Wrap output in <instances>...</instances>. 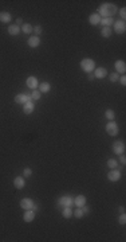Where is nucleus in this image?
Returning a JSON list of instances; mask_svg holds the SVG:
<instances>
[{
  "label": "nucleus",
  "instance_id": "obj_1",
  "mask_svg": "<svg viewBox=\"0 0 126 242\" xmlns=\"http://www.w3.org/2000/svg\"><path fill=\"white\" fill-rule=\"evenodd\" d=\"M97 12L101 18H113L115 14H118V8L113 3H102Z\"/></svg>",
  "mask_w": 126,
  "mask_h": 242
},
{
  "label": "nucleus",
  "instance_id": "obj_2",
  "mask_svg": "<svg viewBox=\"0 0 126 242\" xmlns=\"http://www.w3.org/2000/svg\"><path fill=\"white\" fill-rule=\"evenodd\" d=\"M79 66L83 73L90 74V73H94V70H95V67H97V63H95V60L91 58H85V59L80 60Z\"/></svg>",
  "mask_w": 126,
  "mask_h": 242
},
{
  "label": "nucleus",
  "instance_id": "obj_3",
  "mask_svg": "<svg viewBox=\"0 0 126 242\" xmlns=\"http://www.w3.org/2000/svg\"><path fill=\"white\" fill-rule=\"evenodd\" d=\"M57 203L59 207H72L74 206V197L71 195H63V197H59Z\"/></svg>",
  "mask_w": 126,
  "mask_h": 242
},
{
  "label": "nucleus",
  "instance_id": "obj_4",
  "mask_svg": "<svg viewBox=\"0 0 126 242\" xmlns=\"http://www.w3.org/2000/svg\"><path fill=\"white\" fill-rule=\"evenodd\" d=\"M105 131H106V133L109 136L114 137V136H118V133H120V127H118V124L115 121H109L106 124V127H105Z\"/></svg>",
  "mask_w": 126,
  "mask_h": 242
},
{
  "label": "nucleus",
  "instance_id": "obj_5",
  "mask_svg": "<svg viewBox=\"0 0 126 242\" xmlns=\"http://www.w3.org/2000/svg\"><path fill=\"white\" fill-rule=\"evenodd\" d=\"M19 206L22 207V210H34V211H36L38 210V205L35 203V202L32 201V199L30 198H24L20 201Z\"/></svg>",
  "mask_w": 126,
  "mask_h": 242
},
{
  "label": "nucleus",
  "instance_id": "obj_6",
  "mask_svg": "<svg viewBox=\"0 0 126 242\" xmlns=\"http://www.w3.org/2000/svg\"><path fill=\"white\" fill-rule=\"evenodd\" d=\"M111 149H113V152L115 155H122V154H125V151H126V145H125V143L122 140H117V141H114L113 143V145H111Z\"/></svg>",
  "mask_w": 126,
  "mask_h": 242
},
{
  "label": "nucleus",
  "instance_id": "obj_7",
  "mask_svg": "<svg viewBox=\"0 0 126 242\" xmlns=\"http://www.w3.org/2000/svg\"><path fill=\"white\" fill-rule=\"evenodd\" d=\"M111 30H114L117 34H125L126 33V23L124 22V20H115V22L113 23V28Z\"/></svg>",
  "mask_w": 126,
  "mask_h": 242
},
{
  "label": "nucleus",
  "instance_id": "obj_8",
  "mask_svg": "<svg viewBox=\"0 0 126 242\" xmlns=\"http://www.w3.org/2000/svg\"><path fill=\"white\" fill-rule=\"evenodd\" d=\"M13 101L16 102V104H19V105H24L26 102H28V101H32L31 100V94H27V93H20V94H16L15 96V98H13Z\"/></svg>",
  "mask_w": 126,
  "mask_h": 242
},
{
  "label": "nucleus",
  "instance_id": "obj_9",
  "mask_svg": "<svg viewBox=\"0 0 126 242\" xmlns=\"http://www.w3.org/2000/svg\"><path fill=\"white\" fill-rule=\"evenodd\" d=\"M26 85L31 90H35V89H38V86H39V81H38V78L35 76H30L26 80Z\"/></svg>",
  "mask_w": 126,
  "mask_h": 242
},
{
  "label": "nucleus",
  "instance_id": "obj_10",
  "mask_svg": "<svg viewBox=\"0 0 126 242\" xmlns=\"http://www.w3.org/2000/svg\"><path fill=\"white\" fill-rule=\"evenodd\" d=\"M121 172H120V170L118 168H114V170H111L109 174H107V179H109L110 182H113V183H115V182H118L121 179Z\"/></svg>",
  "mask_w": 126,
  "mask_h": 242
},
{
  "label": "nucleus",
  "instance_id": "obj_11",
  "mask_svg": "<svg viewBox=\"0 0 126 242\" xmlns=\"http://www.w3.org/2000/svg\"><path fill=\"white\" fill-rule=\"evenodd\" d=\"M40 37H36V35H31V37L28 38V41H27V45H28V47L31 49H36L39 47L40 45Z\"/></svg>",
  "mask_w": 126,
  "mask_h": 242
},
{
  "label": "nucleus",
  "instance_id": "obj_12",
  "mask_svg": "<svg viewBox=\"0 0 126 242\" xmlns=\"http://www.w3.org/2000/svg\"><path fill=\"white\" fill-rule=\"evenodd\" d=\"M13 186H15L16 190H23V188L26 187V178H24L23 175L16 176L15 179H13Z\"/></svg>",
  "mask_w": 126,
  "mask_h": 242
},
{
  "label": "nucleus",
  "instance_id": "obj_13",
  "mask_svg": "<svg viewBox=\"0 0 126 242\" xmlns=\"http://www.w3.org/2000/svg\"><path fill=\"white\" fill-rule=\"evenodd\" d=\"M114 67H115V73H118V74H125V72H126V63H125V60H121V59L115 60Z\"/></svg>",
  "mask_w": 126,
  "mask_h": 242
},
{
  "label": "nucleus",
  "instance_id": "obj_14",
  "mask_svg": "<svg viewBox=\"0 0 126 242\" xmlns=\"http://www.w3.org/2000/svg\"><path fill=\"white\" fill-rule=\"evenodd\" d=\"M93 74L97 80H103V78L107 77V70L105 69V67H95V70H94Z\"/></svg>",
  "mask_w": 126,
  "mask_h": 242
},
{
  "label": "nucleus",
  "instance_id": "obj_15",
  "mask_svg": "<svg viewBox=\"0 0 126 242\" xmlns=\"http://www.w3.org/2000/svg\"><path fill=\"white\" fill-rule=\"evenodd\" d=\"M35 110V104H34V101H28V102H26V104L23 105V113L24 115H32V112Z\"/></svg>",
  "mask_w": 126,
  "mask_h": 242
},
{
  "label": "nucleus",
  "instance_id": "obj_16",
  "mask_svg": "<svg viewBox=\"0 0 126 242\" xmlns=\"http://www.w3.org/2000/svg\"><path fill=\"white\" fill-rule=\"evenodd\" d=\"M35 219V211L34 210H24V214H23V221L27 223L32 222Z\"/></svg>",
  "mask_w": 126,
  "mask_h": 242
},
{
  "label": "nucleus",
  "instance_id": "obj_17",
  "mask_svg": "<svg viewBox=\"0 0 126 242\" xmlns=\"http://www.w3.org/2000/svg\"><path fill=\"white\" fill-rule=\"evenodd\" d=\"M7 31H8L9 35H12V37H16V35L20 34V31H22V27L17 26V24H9L8 28H7Z\"/></svg>",
  "mask_w": 126,
  "mask_h": 242
},
{
  "label": "nucleus",
  "instance_id": "obj_18",
  "mask_svg": "<svg viewBox=\"0 0 126 242\" xmlns=\"http://www.w3.org/2000/svg\"><path fill=\"white\" fill-rule=\"evenodd\" d=\"M87 202V198L85 197V195H76V197L74 198V205L76 206V207H82V206H85Z\"/></svg>",
  "mask_w": 126,
  "mask_h": 242
},
{
  "label": "nucleus",
  "instance_id": "obj_19",
  "mask_svg": "<svg viewBox=\"0 0 126 242\" xmlns=\"http://www.w3.org/2000/svg\"><path fill=\"white\" fill-rule=\"evenodd\" d=\"M89 22L91 26H99L101 23V16L98 15V12H93L91 15L89 16Z\"/></svg>",
  "mask_w": 126,
  "mask_h": 242
},
{
  "label": "nucleus",
  "instance_id": "obj_20",
  "mask_svg": "<svg viewBox=\"0 0 126 242\" xmlns=\"http://www.w3.org/2000/svg\"><path fill=\"white\" fill-rule=\"evenodd\" d=\"M11 20H12V14H9L7 11L0 12V22L2 23H11Z\"/></svg>",
  "mask_w": 126,
  "mask_h": 242
},
{
  "label": "nucleus",
  "instance_id": "obj_21",
  "mask_svg": "<svg viewBox=\"0 0 126 242\" xmlns=\"http://www.w3.org/2000/svg\"><path fill=\"white\" fill-rule=\"evenodd\" d=\"M38 88H39L38 90H39L42 94H46V93H48V92L51 90V84L50 82H42V84H39V86H38Z\"/></svg>",
  "mask_w": 126,
  "mask_h": 242
},
{
  "label": "nucleus",
  "instance_id": "obj_22",
  "mask_svg": "<svg viewBox=\"0 0 126 242\" xmlns=\"http://www.w3.org/2000/svg\"><path fill=\"white\" fill-rule=\"evenodd\" d=\"M113 23H114V19L113 18H101V26L102 27H110V26H113Z\"/></svg>",
  "mask_w": 126,
  "mask_h": 242
},
{
  "label": "nucleus",
  "instance_id": "obj_23",
  "mask_svg": "<svg viewBox=\"0 0 126 242\" xmlns=\"http://www.w3.org/2000/svg\"><path fill=\"white\" fill-rule=\"evenodd\" d=\"M111 34H113L111 27H102V30H101V35H102L105 39H109L111 37Z\"/></svg>",
  "mask_w": 126,
  "mask_h": 242
},
{
  "label": "nucleus",
  "instance_id": "obj_24",
  "mask_svg": "<svg viewBox=\"0 0 126 242\" xmlns=\"http://www.w3.org/2000/svg\"><path fill=\"white\" fill-rule=\"evenodd\" d=\"M20 27H22V33L27 34V35L32 34V30H34L32 24H30V23H23V26H20Z\"/></svg>",
  "mask_w": 126,
  "mask_h": 242
},
{
  "label": "nucleus",
  "instance_id": "obj_25",
  "mask_svg": "<svg viewBox=\"0 0 126 242\" xmlns=\"http://www.w3.org/2000/svg\"><path fill=\"white\" fill-rule=\"evenodd\" d=\"M62 215H63V218H65V219H70L72 217V209L71 207H63Z\"/></svg>",
  "mask_w": 126,
  "mask_h": 242
},
{
  "label": "nucleus",
  "instance_id": "obj_26",
  "mask_svg": "<svg viewBox=\"0 0 126 242\" xmlns=\"http://www.w3.org/2000/svg\"><path fill=\"white\" fill-rule=\"evenodd\" d=\"M83 210H82V207H76L75 210H72V217H75L76 219H80V218H83Z\"/></svg>",
  "mask_w": 126,
  "mask_h": 242
},
{
  "label": "nucleus",
  "instance_id": "obj_27",
  "mask_svg": "<svg viewBox=\"0 0 126 242\" xmlns=\"http://www.w3.org/2000/svg\"><path fill=\"white\" fill-rule=\"evenodd\" d=\"M105 117H106L109 121H114V119H115V113H114V110L113 109H107V110H105Z\"/></svg>",
  "mask_w": 126,
  "mask_h": 242
},
{
  "label": "nucleus",
  "instance_id": "obj_28",
  "mask_svg": "<svg viewBox=\"0 0 126 242\" xmlns=\"http://www.w3.org/2000/svg\"><path fill=\"white\" fill-rule=\"evenodd\" d=\"M107 167H109L110 170L118 168V160H115V159H109V160H107Z\"/></svg>",
  "mask_w": 126,
  "mask_h": 242
},
{
  "label": "nucleus",
  "instance_id": "obj_29",
  "mask_svg": "<svg viewBox=\"0 0 126 242\" xmlns=\"http://www.w3.org/2000/svg\"><path fill=\"white\" fill-rule=\"evenodd\" d=\"M40 97H42V93L38 89L32 90V93H31V100H32V101H38V100H40Z\"/></svg>",
  "mask_w": 126,
  "mask_h": 242
},
{
  "label": "nucleus",
  "instance_id": "obj_30",
  "mask_svg": "<svg viewBox=\"0 0 126 242\" xmlns=\"http://www.w3.org/2000/svg\"><path fill=\"white\" fill-rule=\"evenodd\" d=\"M34 35H36V37H39V35L43 34V27L39 26V24H36V26H34V30H32Z\"/></svg>",
  "mask_w": 126,
  "mask_h": 242
},
{
  "label": "nucleus",
  "instance_id": "obj_31",
  "mask_svg": "<svg viewBox=\"0 0 126 242\" xmlns=\"http://www.w3.org/2000/svg\"><path fill=\"white\" fill-rule=\"evenodd\" d=\"M109 80H110V82H113V84H115V82H118V80H120V74L118 73H111V74H109Z\"/></svg>",
  "mask_w": 126,
  "mask_h": 242
},
{
  "label": "nucleus",
  "instance_id": "obj_32",
  "mask_svg": "<svg viewBox=\"0 0 126 242\" xmlns=\"http://www.w3.org/2000/svg\"><path fill=\"white\" fill-rule=\"evenodd\" d=\"M23 176H24V178H30V176H32V170H31L30 167H26V168L23 170Z\"/></svg>",
  "mask_w": 126,
  "mask_h": 242
},
{
  "label": "nucleus",
  "instance_id": "obj_33",
  "mask_svg": "<svg viewBox=\"0 0 126 242\" xmlns=\"http://www.w3.org/2000/svg\"><path fill=\"white\" fill-rule=\"evenodd\" d=\"M118 223L120 225H126V215H125V213H121V215L118 217Z\"/></svg>",
  "mask_w": 126,
  "mask_h": 242
},
{
  "label": "nucleus",
  "instance_id": "obj_34",
  "mask_svg": "<svg viewBox=\"0 0 126 242\" xmlns=\"http://www.w3.org/2000/svg\"><path fill=\"white\" fill-rule=\"evenodd\" d=\"M118 12H120L121 20H124V22H125V19H126V8H125V7H121V8L118 10Z\"/></svg>",
  "mask_w": 126,
  "mask_h": 242
},
{
  "label": "nucleus",
  "instance_id": "obj_35",
  "mask_svg": "<svg viewBox=\"0 0 126 242\" xmlns=\"http://www.w3.org/2000/svg\"><path fill=\"white\" fill-rule=\"evenodd\" d=\"M120 163H121V164H124V166H125V163H126V156H125V154L120 155Z\"/></svg>",
  "mask_w": 126,
  "mask_h": 242
},
{
  "label": "nucleus",
  "instance_id": "obj_36",
  "mask_svg": "<svg viewBox=\"0 0 126 242\" xmlns=\"http://www.w3.org/2000/svg\"><path fill=\"white\" fill-rule=\"evenodd\" d=\"M118 81H120V84L122 85V86H125V85H126V77L125 76L120 77V80H118Z\"/></svg>",
  "mask_w": 126,
  "mask_h": 242
},
{
  "label": "nucleus",
  "instance_id": "obj_37",
  "mask_svg": "<svg viewBox=\"0 0 126 242\" xmlns=\"http://www.w3.org/2000/svg\"><path fill=\"white\" fill-rule=\"evenodd\" d=\"M82 210H83V214H89V213H90V207H89V206H82Z\"/></svg>",
  "mask_w": 126,
  "mask_h": 242
},
{
  "label": "nucleus",
  "instance_id": "obj_38",
  "mask_svg": "<svg viewBox=\"0 0 126 242\" xmlns=\"http://www.w3.org/2000/svg\"><path fill=\"white\" fill-rule=\"evenodd\" d=\"M16 24H17V26H20V24H22V26H23V19H22V18H17V19H16Z\"/></svg>",
  "mask_w": 126,
  "mask_h": 242
},
{
  "label": "nucleus",
  "instance_id": "obj_39",
  "mask_svg": "<svg viewBox=\"0 0 126 242\" xmlns=\"http://www.w3.org/2000/svg\"><path fill=\"white\" fill-rule=\"evenodd\" d=\"M94 80H95L94 74H93V73H90V74H89V81H94Z\"/></svg>",
  "mask_w": 126,
  "mask_h": 242
},
{
  "label": "nucleus",
  "instance_id": "obj_40",
  "mask_svg": "<svg viewBox=\"0 0 126 242\" xmlns=\"http://www.w3.org/2000/svg\"><path fill=\"white\" fill-rule=\"evenodd\" d=\"M120 211L121 213H125V207H124V206H120Z\"/></svg>",
  "mask_w": 126,
  "mask_h": 242
}]
</instances>
